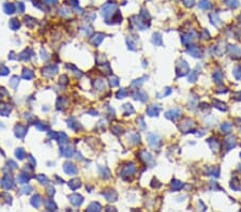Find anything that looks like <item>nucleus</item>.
I'll use <instances>...</instances> for the list:
<instances>
[{"label": "nucleus", "instance_id": "473e14b6", "mask_svg": "<svg viewBox=\"0 0 241 212\" xmlns=\"http://www.w3.org/2000/svg\"><path fill=\"white\" fill-rule=\"evenodd\" d=\"M118 84H119V79L117 78V77H110V79H109V85L111 87H116V86H118Z\"/></svg>", "mask_w": 241, "mask_h": 212}, {"label": "nucleus", "instance_id": "2eb2a0df", "mask_svg": "<svg viewBox=\"0 0 241 212\" xmlns=\"http://www.w3.org/2000/svg\"><path fill=\"white\" fill-rule=\"evenodd\" d=\"M69 186H70L71 190L75 191L76 189H78V187L81 186V180L77 179V178H74V179H72V180L69 182Z\"/></svg>", "mask_w": 241, "mask_h": 212}, {"label": "nucleus", "instance_id": "4468645a", "mask_svg": "<svg viewBox=\"0 0 241 212\" xmlns=\"http://www.w3.org/2000/svg\"><path fill=\"white\" fill-rule=\"evenodd\" d=\"M188 53L190 55H192L193 57H200L201 56V52H200V49L198 47H196V46H192V47H190L188 49Z\"/></svg>", "mask_w": 241, "mask_h": 212}, {"label": "nucleus", "instance_id": "e433bc0d", "mask_svg": "<svg viewBox=\"0 0 241 212\" xmlns=\"http://www.w3.org/2000/svg\"><path fill=\"white\" fill-rule=\"evenodd\" d=\"M231 127H232V125L229 124V123H224V124H222V126H221V129H222V131H224L225 133H228L229 132V130H231Z\"/></svg>", "mask_w": 241, "mask_h": 212}, {"label": "nucleus", "instance_id": "a19ab883", "mask_svg": "<svg viewBox=\"0 0 241 212\" xmlns=\"http://www.w3.org/2000/svg\"><path fill=\"white\" fill-rule=\"evenodd\" d=\"M47 193H48V195H49V196H53V195L55 194V190H54V187L49 186V187H48V190H47Z\"/></svg>", "mask_w": 241, "mask_h": 212}, {"label": "nucleus", "instance_id": "7ed1b4c3", "mask_svg": "<svg viewBox=\"0 0 241 212\" xmlns=\"http://www.w3.org/2000/svg\"><path fill=\"white\" fill-rule=\"evenodd\" d=\"M63 170L66 175H70V176H73V175H76L77 174V168L76 166L71 163V162H66V163L63 164Z\"/></svg>", "mask_w": 241, "mask_h": 212}, {"label": "nucleus", "instance_id": "412c9836", "mask_svg": "<svg viewBox=\"0 0 241 212\" xmlns=\"http://www.w3.org/2000/svg\"><path fill=\"white\" fill-rule=\"evenodd\" d=\"M33 77V72L31 71V70H27V69H25L24 70V72H23V78H25V79H27V80H29V79H31Z\"/></svg>", "mask_w": 241, "mask_h": 212}, {"label": "nucleus", "instance_id": "49530a36", "mask_svg": "<svg viewBox=\"0 0 241 212\" xmlns=\"http://www.w3.org/2000/svg\"><path fill=\"white\" fill-rule=\"evenodd\" d=\"M240 157H241V153H240Z\"/></svg>", "mask_w": 241, "mask_h": 212}, {"label": "nucleus", "instance_id": "a211bd4d", "mask_svg": "<svg viewBox=\"0 0 241 212\" xmlns=\"http://www.w3.org/2000/svg\"><path fill=\"white\" fill-rule=\"evenodd\" d=\"M19 27H20V23L18 21V19L13 18V19L10 20V28L12 30H17Z\"/></svg>", "mask_w": 241, "mask_h": 212}, {"label": "nucleus", "instance_id": "37998d69", "mask_svg": "<svg viewBox=\"0 0 241 212\" xmlns=\"http://www.w3.org/2000/svg\"><path fill=\"white\" fill-rule=\"evenodd\" d=\"M45 4H55L57 2V0H43Z\"/></svg>", "mask_w": 241, "mask_h": 212}, {"label": "nucleus", "instance_id": "7c9ffc66", "mask_svg": "<svg viewBox=\"0 0 241 212\" xmlns=\"http://www.w3.org/2000/svg\"><path fill=\"white\" fill-rule=\"evenodd\" d=\"M234 76L236 77L237 79H240L241 78V68L240 66H236L234 70Z\"/></svg>", "mask_w": 241, "mask_h": 212}, {"label": "nucleus", "instance_id": "423d86ee", "mask_svg": "<svg viewBox=\"0 0 241 212\" xmlns=\"http://www.w3.org/2000/svg\"><path fill=\"white\" fill-rule=\"evenodd\" d=\"M15 135L16 137H18V138H23L25 135H26V133H27V126L23 125V124H17L15 126Z\"/></svg>", "mask_w": 241, "mask_h": 212}, {"label": "nucleus", "instance_id": "c85d7f7f", "mask_svg": "<svg viewBox=\"0 0 241 212\" xmlns=\"http://www.w3.org/2000/svg\"><path fill=\"white\" fill-rule=\"evenodd\" d=\"M198 7L200 9H208L210 7L209 1H208V0H200L199 3H198Z\"/></svg>", "mask_w": 241, "mask_h": 212}, {"label": "nucleus", "instance_id": "5701e85b", "mask_svg": "<svg viewBox=\"0 0 241 212\" xmlns=\"http://www.w3.org/2000/svg\"><path fill=\"white\" fill-rule=\"evenodd\" d=\"M152 42H153V44H155V45H162V38H161L160 33H155V34H153Z\"/></svg>", "mask_w": 241, "mask_h": 212}, {"label": "nucleus", "instance_id": "2f4dec72", "mask_svg": "<svg viewBox=\"0 0 241 212\" xmlns=\"http://www.w3.org/2000/svg\"><path fill=\"white\" fill-rule=\"evenodd\" d=\"M181 186H182V183H181L180 181H177V180L171 181V187H173L174 190H179Z\"/></svg>", "mask_w": 241, "mask_h": 212}, {"label": "nucleus", "instance_id": "f3484780", "mask_svg": "<svg viewBox=\"0 0 241 212\" xmlns=\"http://www.w3.org/2000/svg\"><path fill=\"white\" fill-rule=\"evenodd\" d=\"M148 142L151 146H155L156 143L159 142V137L155 135V134H149L148 135Z\"/></svg>", "mask_w": 241, "mask_h": 212}, {"label": "nucleus", "instance_id": "1a4fd4ad", "mask_svg": "<svg viewBox=\"0 0 241 212\" xmlns=\"http://www.w3.org/2000/svg\"><path fill=\"white\" fill-rule=\"evenodd\" d=\"M103 39H104V34H102V33H96V36H94L93 38H91V43H92V45L93 46H99L101 43H102L103 41Z\"/></svg>", "mask_w": 241, "mask_h": 212}, {"label": "nucleus", "instance_id": "9d476101", "mask_svg": "<svg viewBox=\"0 0 241 212\" xmlns=\"http://www.w3.org/2000/svg\"><path fill=\"white\" fill-rule=\"evenodd\" d=\"M160 110H161V108L159 107L158 105H150L149 107H148V109H147V114H148V116H150V117L158 116L159 113H160Z\"/></svg>", "mask_w": 241, "mask_h": 212}, {"label": "nucleus", "instance_id": "c756f323", "mask_svg": "<svg viewBox=\"0 0 241 212\" xmlns=\"http://www.w3.org/2000/svg\"><path fill=\"white\" fill-rule=\"evenodd\" d=\"M38 180L40 181L41 184H46V183H48V178L46 176H44V175H39L38 177Z\"/></svg>", "mask_w": 241, "mask_h": 212}, {"label": "nucleus", "instance_id": "cd10ccee", "mask_svg": "<svg viewBox=\"0 0 241 212\" xmlns=\"http://www.w3.org/2000/svg\"><path fill=\"white\" fill-rule=\"evenodd\" d=\"M134 171H135V167H134V165H132V164H131V166L129 165V166H127L125 168H124V171H123V174H127V175H132Z\"/></svg>", "mask_w": 241, "mask_h": 212}, {"label": "nucleus", "instance_id": "f8f14e48", "mask_svg": "<svg viewBox=\"0 0 241 212\" xmlns=\"http://www.w3.org/2000/svg\"><path fill=\"white\" fill-rule=\"evenodd\" d=\"M30 203H31V205H32L35 208H39V207L41 206V204H42V198H41L40 195L37 194L36 196H33V197L31 198Z\"/></svg>", "mask_w": 241, "mask_h": 212}, {"label": "nucleus", "instance_id": "bb28decb", "mask_svg": "<svg viewBox=\"0 0 241 212\" xmlns=\"http://www.w3.org/2000/svg\"><path fill=\"white\" fill-rule=\"evenodd\" d=\"M17 180L19 183H26L28 180H29V176H27L26 174H20L17 177Z\"/></svg>", "mask_w": 241, "mask_h": 212}, {"label": "nucleus", "instance_id": "4be33fe9", "mask_svg": "<svg viewBox=\"0 0 241 212\" xmlns=\"http://www.w3.org/2000/svg\"><path fill=\"white\" fill-rule=\"evenodd\" d=\"M225 144L227 145V148H228V149L234 148L235 146H236V140H235V137H229V138H227L226 142H225Z\"/></svg>", "mask_w": 241, "mask_h": 212}, {"label": "nucleus", "instance_id": "a18cd8bd", "mask_svg": "<svg viewBox=\"0 0 241 212\" xmlns=\"http://www.w3.org/2000/svg\"><path fill=\"white\" fill-rule=\"evenodd\" d=\"M28 160H29V162L33 165V166H36V160H33L31 155H29V158H28Z\"/></svg>", "mask_w": 241, "mask_h": 212}, {"label": "nucleus", "instance_id": "dca6fc26", "mask_svg": "<svg viewBox=\"0 0 241 212\" xmlns=\"http://www.w3.org/2000/svg\"><path fill=\"white\" fill-rule=\"evenodd\" d=\"M44 205H45V207L48 210H56V209H57V205H56L55 202H53L52 199H45Z\"/></svg>", "mask_w": 241, "mask_h": 212}, {"label": "nucleus", "instance_id": "72a5a7b5", "mask_svg": "<svg viewBox=\"0 0 241 212\" xmlns=\"http://www.w3.org/2000/svg\"><path fill=\"white\" fill-rule=\"evenodd\" d=\"M125 96H127V90H125V89H121V90H119L118 92L116 93V97L118 99H123Z\"/></svg>", "mask_w": 241, "mask_h": 212}, {"label": "nucleus", "instance_id": "393cba45", "mask_svg": "<svg viewBox=\"0 0 241 212\" xmlns=\"http://www.w3.org/2000/svg\"><path fill=\"white\" fill-rule=\"evenodd\" d=\"M15 155L17 157L18 160H23L25 158V150L23 148H18L17 150L15 151Z\"/></svg>", "mask_w": 241, "mask_h": 212}, {"label": "nucleus", "instance_id": "58836bf2", "mask_svg": "<svg viewBox=\"0 0 241 212\" xmlns=\"http://www.w3.org/2000/svg\"><path fill=\"white\" fill-rule=\"evenodd\" d=\"M32 190H33V187H32L31 185H27V186H24L21 191H23L24 194H29V193L32 192Z\"/></svg>", "mask_w": 241, "mask_h": 212}, {"label": "nucleus", "instance_id": "20e7f679", "mask_svg": "<svg viewBox=\"0 0 241 212\" xmlns=\"http://www.w3.org/2000/svg\"><path fill=\"white\" fill-rule=\"evenodd\" d=\"M181 115V109L180 108H174V109H170L168 110L167 113L165 114V117L167 119H170V120H176L177 118H179Z\"/></svg>", "mask_w": 241, "mask_h": 212}, {"label": "nucleus", "instance_id": "f03ea898", "mask_svg": "<svg viewBox=\"0 0 241 212\" xmlns=\"http://www.w3.org/2000/svg\"><path fill=\"white\" fill-rule=\"evenodd\" d=\"M116 9V4L115 3H110L107 2L106 4H104V7L102 8V15L105 16V17H108V16L113 15V11Z\"/></svg>", "mask_w": 241, "mask_h": 212}, {"label": "nucleus", "instance_id": "0eeeda50", "mask_svg": "<svg viewBox=\"0 0 241 212\" xmlns=\"http://www.w3.org/2000/svg\"><path fill=\"white\" fill-rule=\"evenodd\" d=\"M57 71H58V69H57V66H56V65H54V66L49 65V66H46L45 69L42 70L43 74L46 75V76H54L56 73H57Z\"/></svg>", "mask_w": 241, "mask_h": 212}, {"label": "nucleus", "instance_id": "6ab92c4d", "mask_svg": "<svg viewBox=\"0 0 241 212\" xmlns=\"http://www.w3.org/2000/svg\"><path fill=\"white\" fill-rule=\"evenodd\" d=\"M58 142H59V144H61V145H64V144H66L68 143V135H66L65 133H63V132H61L59 135H58Z\"/></svg>", "mask_w": 241, "mask_h": 212}, {"label": "nucleus", "instance_id": "6e6552de", "mask_svg": "<svg viewBox=\"0 0 241 212\" xmlns=\"http://www.w3.org/2000/svg\"><path fill=\"white\" fill-rule=\"evenodd\" d=\"M104 197L108 200V202H115L117 199V193L114 191V190H109V191H105L103 192Z\"/></svg>", "mask_w": 241, "mask_h": 212}, {"label": "nucleus", "instance_id": "aec40b11", "mask_svg": "<svg viewBox=\"0 0 241 212\" xmlns=\"http://www.w3.org/2000/svg\"><path fill=\"white\" fill-rule=\"evenodd\" d=\"M3 8H4V12L8 14H12L15 11V5L12 3H5Z\"/></svg>", "mask_w": 241, "mask_h": 212}, {"label": "nucleus", "instance_id": "79ce46f5", "mask_svg": "<svg viewBox=\"0 0 241 212\" xmlns=\"http://www.w3.org/2000/svg\"><path fill=\"white\" fill-rule=\"evenodd\" d=\"M37 125V127L39 130H41V131H43V130H46V126L44 125V123H42V124H40V123H37L36 124Z\"/></svg>", "mask_w": 241, "mask_h": 212}, {"label": "nucleus", "instance_id": "39448f33", "mask_svg": "<svg viewBox=\"0 0 241 212\" xmlns=\"http://www.w3.org/2000/svg\"><path fill=\"white\" fill-rule=\"evenodd\" d=\"M69 199H70L71 204H72V205H74V206H76V207H78V206H81V205L83 204V202H84V198H83L82 195L76 194V193H75V194L70 195V196H69Z\"/></svg>", "mask_w": 241, "mask_h": 212}, {"label": "nucleus", "instance_id": "c03bdc74", "mask_svg": "<svg viewBox=\"0 0 241 212\" xmlns=\"http://www.w3.org/2000/svg\"><path fill=\"white\" fill-rule=\"evenodd\" d=\"M105 212H117V210L115 208H113V207H107L105 209Z\"/></svg>", "mask_w": 241, "mask_h": 212}, {"label": "nucleus", "instance_id": "ea45409f", "mask_svg": "<svg viewBox=\"0 0 241 212\" xmlns=\"http://www.w3.org/2000/svg\"><path fill=\"white\" fill-rule=\"evenodd\" d=\"M184 4L187 5V7H192L193 3H194V0H184Z\"/></svg>", "mask_w": 241, "mask_h": 212}, {"label": "nucleus", "instance_id": "ddd939ff", "mask_svg": "<svg viewBox=\"0 0 241 212\" xmlns=\"http://www.w3.org/2000/svg\"><path fill=\"white\" fill-rule=\"evenodd\" d=\"M101 209H102V207H101V205L99 203H91L90 205H89V207L87 209V212H100Z\"/></svg>", "mask_w": 241, "mask_h": 212}, {"label": "nucleus", "instance_id": "f257e3e1", "mask_svg": "<svg viewBox=\"0 0 241 212\" xmlns=\"http://www.w3.org/2000/svg\"><path fill=\"white\" fill-rule=\"evenodd\" d=\"M189 71H190L189 64L186 62V61L184 60L179 61V63L177 64V74H178V76H184Z\"/></svg>", "mask_w": 241, "mask_h": 212}, {"label": "nucleus", "instance_id": "c9c22d12", "mask_svg": "<svg viewBox=\"0 0 241 212\" xmlns=\"http://www.w3.org/2000/svg\"><path fill=\"white\" fill-rule=\"evenodd\" d=\"M16 9H17V11L19 13H23L24 12V10H25V5L23 2H17L16 3Z\"/></svg>", "mask_w": 241, "mask_h": 212}, {"label": "nucleus", "instance_id": "4c0bfd02", "mask_svg": "<svg viewBox=\"0 0 241 212\" xmlns=\"http://www.w3.org/2000/svg\"><path fill=\"white\" fill-rule=\"evenodd\" d=\"M225 2H226L228 5H231V7H234V8H236L237 5H238V0H225Z\"/></svg>", "mask_w": 241, "mask_h": 212}, {"label": "nucleus", "instance_id": "b1692460", "mask_svg": "<svg viewBox=\"0 0 241 212\" xmlns=\"http://www.w3.org/2000/svg\"><path fill=\"white\" fill-rule=\"evenodd\" d=\"M18 84H19V77H18V76H13L12 79L10 80V85L12 86L13 89H15L16 87H17Z\"/></svg>", "mask_w": 241, "mask_h": 212}, {"label": "nucleus", "instance_id": "a878e982", "mask_svg": "<svg viewBox=\"0 0 241 212\" xmlns=\"http://www.w3.org/2000/svg\"><path fill=\"white\" fill-rule=\"evenodd\" d=\"M94 86H96V88L98 89V90H102V89H104V87H105L104 80H102V79H97L96 81H94Z\"/></svg>", "mask_w": 241, "mask_h": 212}, {"label": "nucleus", "instance_id": "f704fd0d", "mask_svg": "<svg viewBox=\"0 0 241 212\" xmlns=\"http://www.w3.org/2000/svg\"><path fill=\"white\" fill-rule=\"evenodd\" d=\"M196 78H197V73H196L195 71L190 72V74H189V80H190V81H195Z\"/></svg>", "mask_w": 241, "mask_h": 212}, {"label": "nucleus", "instance_id": "9b49d317", "mask_svg": "<svg viewBox=\"0 0 241 212\" xmlns=\"http://www.w3.org/2000/svg\"><path fill=\"white\" fill-rule=\"evenodd\" d=\"M60 154L63 155L65 158H71L73 154H74V149L71 148V147H68V148H62L60 150Z\"/></svg>", "mask_w": 241, "mask_h": 212}]
</instances>
